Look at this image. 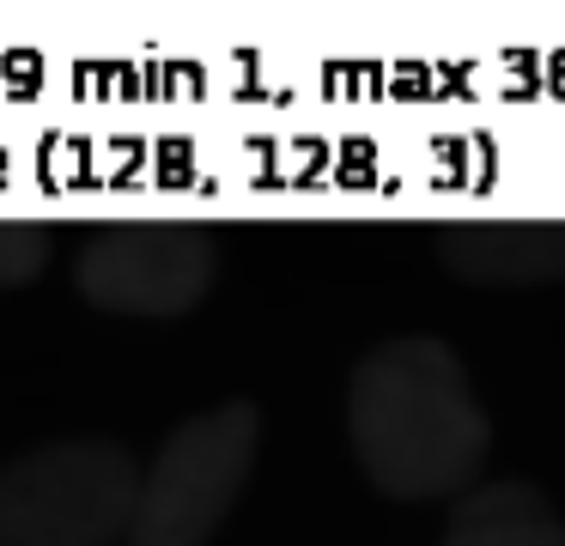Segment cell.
<instances>
[{
  "label": "cell",
  "instance_id": "cell-2",
  "mask_svg": "<svg viewBox=\"0 0 565 546\" xmlns=\"http://www.w3.org/2000/svg\"><path fill=\"white\" fill-rule=\"evenodd\" d=\"M140 468L110 437H62L0 461V546H116Z\"/></svg>",
  "mask_w": 565,
  "mask_h": 546
},
{
  "label": "cell",
  "instance_id": "cell-6",
  "mask_svg": "<svg viewBox=\"0 0 565 546\" xmlns=\"http://www.w3.org/2000/svg\"><path fill=\"white\" fill-rule=\"evenodd\" d=\"M438 546H565V516L529 480H487L456 497Z\"/></svg>",
  "mask_w": 565,
  "mask_h": 546
},
{
  "label": "cell",
  "instance_id": "cell-4",
  "mask_svg": "<svg viewBox=\"0 0 565 546\" xmlns=\"http://www.w3.org/2000/svg\"><path fill=\"white\" fill-rule=\"evenodd\" d=\"M220 279V237L201 218H104L79 237L74 291L104 315L171 322Z\"/></svg>",
  "mask_w": 565,
  "mask_h": 546
},
{
  "label": "cell",
  "instance_id": "cell-5",
  "mask_svg": "<svg viewBox=\"0 0 565 546\" xmlns=\"http://www.w3.org/2000/svg\"><path fill=\"white\" fill-rule=\"evenodd\" d=\"M438 261L475 286H547L565 274V218H468L438 231Z\"/></svg>",
  "mask_w": 565,
  "mask_h": 546
},
{
  "label": "cell",
  "instance_id": "cell-1",
  "mask_svg": "<svg viewBox=\"0 0 565 546\" xmlns=\"http://www.w3.org/2000/svg\"><path fill=\"white\" fill-rule=\"evenodd\" d=\"M347 449L395 504L475 492L492 456V419L462 358L431 334H395L347 376Z\"/></svg>",
  "mask_w": 565,
  "mask_h": 546
},
{
  "label": "cell",
  "instance_id": "cell-7",
  "mask_svg": "<svg viewBox=\"0 0 565 546\" xmlns=\"http://www.w3.org/2000/svg\"><path fill=\"white\" fill-rule=\"evenodd\" d=\"M55 243H62V231L50 218H0V291L31 286V279L50 274Z\"/></svg>",
  "mask_w": 565,
  "mask_h": 546
},
{
  "label": "cell",
  "instance_id": "cell-3",
  "mask_svg": "<svg viewBox=\"0 0 565 546\" xmlns=\"http://www.w3.org/2000/svg\"><path fill=\"white\" fill-rule=\"evenodd\" d=\"M262 413L249 400H220L183 419L140 468V497L128 546H207L237 510L256 468Z\"/></svg>",
  "mask_w": 565,
  "mask_h": 546
}]
</instances>
